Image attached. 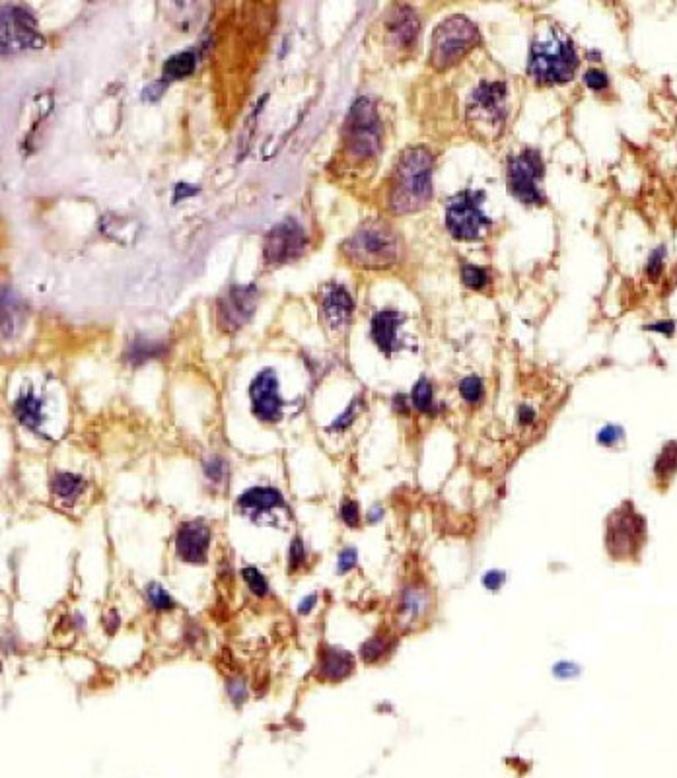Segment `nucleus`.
Masks as SVG:
<instances>
[{
	"label": "nucleus",
	"instance_id": "f257e3e1",
	"mask_svg": "<svg viewBox=\"0 0 677 778\" xmlns=\"http://www.w3.org/2000/svg\"><path fill=\"white\" fill-rule=\"evenodd\" d=\"M434 158L425 146L403 152L393 170L390 209L395 214L417 213L432 197Z\"/></svg>",
	"mask_w": 677,
	"mask_h": 778
},
{
	"label": "nucleus",
	"instance_id": "f03ea898",
	"mask_svg": "<svg viewBox=\"0 0 677 778\" xmlns=\"http://www.w3.org/2000/svg\"><path fill=\"white\" fill-rule=\"evenodd\" d=\"M574 41L561 28L543 24L535 32L528 72L539 84H565L578 71Z\"/></svg>",
	"mask_w": 677,
	"mask_h": 778
},
{
	"label": "nucleus",
	"instance_id": "7ed1b4c3",
	"mask_svg": "<svg viewBox=\"0 0 677 778\" xmlns=\"http://www.w3.org/2000/svg\"><path fill=\"white\" fill-rule=\"evenodd\" d=\"M347 261L362 269H388L399 259V238L380 220L364 222L357 232L343 242Z\"/></svg>",
	"mask_w": 677,
	"mask_h": 778
},
{
	"label": "nucleus",
	"instance_id": "20e7f679",
	"mask_svg": "<svg viewBox=\"0 0 677 778\" xmlns=\"http://www.w3.org/2000/svg\"><path fill=\"white\" fill-rule=\"evenodd\" d=\"M479 41V30L469 18L462 14L450 16L432 34L430 65L438 71H446L458 65Z\"/></svg>",
	"mask_w": 677,
	"mask_h": 778
},
{
	"label": "nucleus",
	"instance_id": "39448f33",
	"mask_svg": "<svg viewBox=\"0 0 677 778\" xmlns=\"http://www.w3.org/2000/svg\"><path fill=\"white\" fill-rule=\"evenodd\" d=\"M382 144V125L376 106L370 98H358L351 107L345 123L347 154L362 162L378 154Z\"/></svg>",
	"mask_w": 677,
	"mask_h": 778
},
{
	"label": "nucleus",
	"instance_id": "423d86ee",
	"mask_svg": "<svg viewBox=\"0 0 677 778\" xmlns=\"http://www.w3.org/2000/svg\"><path fill=\"white\" fill-rule=\"evenodd\" d=\"M485 195L467 189L454 195L446 205V228L456 240H479L491 228V218L483 211Z\"/></svg>",
	"mask_w": 677,
	"mask_h": 778
},
{
	"label": "nucleus",
	"instance_id": "0eeeda50",
	"mask_svg": "<svg viewBox=\"0 0 677 778\" xmlns=\"http://www.w3.org/2000/svg\"><path fill=\"white\" fill-rule=\"evenodd\" d=\"M543 176H545V164L541 154L534 148H524L520 154H514L508 160V168H506L508 191L524 205L545 203V195L539 189Z\"/></svg>",
	"mask_w": 677,
	"mask_h": 778
},
{
	"label": "nucleus",
	"instance_id": "6e6552de",
	"mask_svg": "<svg viewBox=\"0 0 677 778\" xmlns=\"http://www.w3.org/2000/svg\"><path fill=\"white\" fill-rule=\"evenodd\" d=\"M646 537V526L631 502L617 508L607 520L606 543L609 555L617 561L635 559Z\"/></svg>",
	"mask_w": 677,
	"mask_h": 778
},
{
	"label": "nucleus",
	"instance_id": "1a4fd4ad",
	"mask_svg": "<svg viewBox=\"0 0 677 778\" xmlns=\"http://www.w3.org/2000/svg\"><path fill=\"white\" fill-rule=\"evenodd\" d=\"M2 53H18L24 49H37L43 45V37L37 32L34 14L24 6H4L0 18Z\"/></svg>",
	"mask_w": 677,
	"mask_h": 778
},
{
	"label": "nucleus",
	"instance_id": "9d476101",
	"mask_svg": "<svg viewBox=\"0 0 677 778\" xmlns=\"http://www.w3.org/2000/svg\"><path fill=\"white\" fill-rule=\"evenodd\" d=\"M308 246L304 228L294 220L286 218L275 228H271L263 242V257L269 265H285L300 257Z\"/></svg>",
	"mask_w": 677,
	"mask_h": 778
},
{
	"label": "nucleus",
	"instance_id": "9b49d317",
	"mask_svg": "<svg viewBox=\"0 0 677 778\" xmlns=\"http://www.w3.org/2000/svg\"><path fill=\"white\" fill-rule=\"evenodd\" d=\"M257 288L253 284H236L216 302V321L222 331L242 329L255 314Z\"/></svg>",
	"mask_w": 677,
	"mask_h": 778
},
{
	"label": "nucleus",
	"instance_id": "f8f14e48",
	"mask_svg": "<svg viewBox=\"0 0 677 778\" xmlns=\"http://www.w3.org/2000/svg\"><path fill=\"white\" fill-rule=\"evenodd\" d=\"M506 94L508 92L504 82H479V86L471 92L469 98V117L487 129L502 127L506 117Z\"/></svg>",
	"mask_w": 677,
	"mask_h": 778
},
{
	"label": "nucleus",
	"instance_id": "ddd939ff",
	"mask_svg": "<svg viewBox=\"0 0 677 778\" xmlns=\"http://www.w3.org/2000/svg\"><path fill=\"white\" fill-rule=\"evenodd\" d=\"M253 415L263 423H277L283 415V399L279 393V380L273 370H263L255 376L250 386Z\"/></svg>",
	"mask_w": 677,
	"mask_h": 778
},
{
	"label": "nucleus",
	"instance_id": "4468645a",
	"mask_svg": "<svg viewBox=\"0 0 677 778\" xmlns=\"http://www.w3.org/2000/svg\"><path fill=\"white\" fill-rule=\"evenodd\" d=\"M355 312V302L349 290L341 284L329 283L321 290V319L331 331H341L349 325Z\"/></svg>",
	"mask_w": 677,
	"mask_h": 778
},
{
	"label": "nucleus",
	"instance_id": "2eb2a0df",
	"mask_svg": "<svg viewBox=\"0 0 677 778\" xmlns=\"http://www.w3.org/2000/svg\"><path fill=\"white\" fill-rule=\"evenodd\" d=\"M211 545V530L203 522H187L176 535V551L179 559L191 565H203L207 561Z\"/></svg>",
	"mask_w": 677,
	"mask_h": 778
},
{
	"label": "nucleus",
	"instance_id": "dca6fc26",
	"mask_svg": "<svg viewBox=\"0 0 677 778\" xmlns=\"http://www.w3.org/2000/svg\"><path fill=\"white\" fill-rule=\"evenodd\" d=\"M401 325H403V316L397 310H390V308L380 310L372 318L370 337L386 356H392L395 351L401 349V339H399Z\"/></svg>",
	"mask_w": 677,
	"mask_h": 778
},
{
	"label": "nucleus",
	"instance_id": "f3484780",
	"mask_svg": "<svg viewBox=\"0 0 677 778\" xmlns=\"http://www.w3.org/2000/svg\"><path fill=\"white\" fill-rule=\"evenodd\" d=\"M386 26L399 47H411L421 28L417 12L409 6H395L388 16Z\"/></svg>",
	"mask_w": 677,
	"mask_h": 778
},
{
	"label": "nucleus",
	"instance_id": "a211bd4d",
	"mask_svg": "<svg viewBox=\"0 0 677 778\" xmlns=\"http://www.w3.org/2000/svg\"><path fill=\"white\" fill-rule=\"evenodd\" d=\"M355 670L353 656L339 648H323L320 658V675L325 681H341Z\"/></svg>",
	"mask_w": 677,
	"mask_h": 778
},
{
	"label": "nucleus",
	"instance_id": "6ab92c4d",
	"mask_svg": "<svg viewBox=\"0 0 677 778\" xmlns=\"http://www.w3.org/2000/svg\"><path fill=\"white\" fill-rule=\"evenodd\" d=\"M238 506L246 512L257 514V512H267L271 508H283L285 498L273 487H253L244 495L238 496Z\"/></svg>",
	"mask_w": 677,
	"mask_h": 778
},
{
	"label": "nucleus",
	"instance_id": "aec40b11",
	"mask_svg": "<svg viewBox=\"0 0 677 778\" xmlns=\"http://www.w3.org/2000/svg\"><path fill=\"white\" fill-rule=\"evenodd\" d=\"M41 409H43V403L37 399L32 391L22 393L14 403V413L18 417V421L30 430H37L39 425L43 423Z\"/></svg>",
	"mask_w": 677,
	"mask_h": 778
},
{
	"label": "nucleus",
	"instance_id": "412c9836",
	"mask_svg": "<svg viewBox=\"0 0 677 778\" xmlns=\"http://www.w3.org/2000/svg\"><path fill=\"white\" fill-rule=\"evenodd\" d=\"M51 491L53 495L71 504L84 491V481L74 473H57L51 481Z\"/></svg>",
	"mask_w": 677,
	"mask_h": 778
},
{
	"label": "nucleus",
	"instance_id": "4be33fe9",
	"mask_svg": "<svg viewBox=\"0 0 677 778\" xmlns=\"http://www.w3.org/2000/svg\"><path fill=\"white\" fill-rule=\"evenodd\" d=\"M193 71H195V55H193L191 51H183V53H178V55L170 57V59L164 63L162 80H164V82L181 80V78L193 74Z\"/></svg>",
	"mask_w": 677,
	"mask_h": 778
},
{
	"label": "nucleus",
	"instance_id": "5701e85b",
	"mask_svg": "<svg viewBox=\"0 0 677 778\" xmlns=\"http://www.w3.org/2000/svg\"><path fill=\"white\" fill-rule=\"evenodd\" d=\"M166 353V347L162 343H154V341H143V339H137L129 345L125 358L127 362L131 364H143L146 360H152V358H160L162 354Z\"/></svg>",
	"mask_w": 677,
	"mask_h": 778
},
{
	"label": "nucleus",
	"instance_id": "b1692460",
	"mask_svg": "<svg viewBox=\"0 0 677 778\" xmlns=\"http://www.w3.org/2000/svg\"><path fill=\"white\" fill-rule=\"evenodd\" d=\"M411 401H413V407L421 413H430L434 409V395H432V384L428 382L427 378H421L415 386H413V393H411Z\"/></svg>",
	"mask_w": 677,
	"mask_h": 778
},
{
	"label": "nucleus",
	"instance_id": "393cba45",
	"mask_svg": "<svg viewBox=\"0 0 677 778\" xmlns=\"http://www.w3.org/2000/svg\"><path fill=\"white\" fill-rule=\"evenodd\" d=\"M388 637L384 635H376V637L368 638L362 648H360V656L364 662H378L380 658H384V654L388 652Z\"/></svg>",
	"mask_w": 677,
	"mask_h": 778
},
{
	"label": "nucleus",
	"instance_id": "a878e982",
	"mask_svg": "<svg viewBox=\"0 0 677 778\" xmlns=\"http://www.w3.org/2000/svg\"><path fill=\"white\" fill-rule=\"evenodd\" d=\"M462 281L471 290H483L489 284V273L483 267L465 263L462 267Z\"/></svg>",
	"mask_w": 677,
	"mask_h": 778
},
{
	"label": "nucleus",
	"instance_id": "bb28decb",
	"mask_svg": "<svg viewBox=\"0 0 677 778\" xmlns=\"http://www.w3.org/2000/svg\"><path fill=\"white\" fill-rule=\"evenodd\" d=\"M146 598H148L150 605H152L154 609H158V611H168V609H174V607H176V602L172 600V596H170L160 584H156V582H152V584L146 586Z\"/></svg>",
	"mask_w": 677,
	"mask_h": 778
},
{
	"label": "nucleus",
	"instance_id": "cd10ccee",
	"mask_svg": "<svg viewBox=\"0 0 677 778\" xmlns=\"http://www.w3.org/2000/svg\"><path fill=\"white\" fill-rule=\"evenodd\" d=\"M460 393H462V397H464L467 403L475 405L485 395V384H483V380L479 376H467L460 382Z\"/></svg>",
	"mask_w": 677,
	"mask_h": 778
},
{
	"label": "nucleus",
	"instance_id": "c85d7f7f",
	"mask_svg": "<svg viewBox=\"0 0 677 778\" xmlns=\"http://www.w3.org/2000/svg\"><path fill=\"white\" fill-rule=\"evenodd\" d=\"M242 578L246 580V584L250 586L251 592H253L257 598H263V596L269 592V584H267L265 576H263L257 568L246 566V568L242 570Z\"/></svg>",
	"mask_w": 677,
	"mask_h": 778
},
{
	"label": "nucleus",
	"instance_id": "c756f323",
	"mask_svg": "<svg viewBox=\"0 0 677 778\" xmlns=\"http://www.w3.org/2000/svg\"><path fill=\"white\" fill-rule=\"evenodd\" d=\"M427 603V594H423L419 590H409L403 596V609L409 615H421L427 609Z\"/></svg>",
	"mask_w": 677,
	"mask_h": 778
},
{
	"label": "nucleus",
	"instance_id": "7c9ffc66",
	"mask_svg": "<svg viewBox=\"0 0 677 778\" xmlns=\"http://www.w3.org/2000/svg\"><path fill=\"white\" fill-rule=\"evenodd\" d=\"M304 561H306V547H304L302 539L296 537V539L290 543V547H288V570L294 572L296 568H300V566L304 565Z\"/></svg>",
	"mask_w": 677,
	"mask_h": 778
},
{
	"label": "nucleus",
	"instance_id": "2f4dec72",
	"mask_svg": "<svg viewBox=\"0 0 677 778\" xmlns=\"http://www.w3.org/2000/svg\"><path fill=\"white\" fill-rule=\"evenodd\" d=\"M672 450H674V444L672 446H668L666 450H664V454L660 456V460H658V463H656V475H668V473H676L677 471V450L676 454H672Z\"/></svg>",
	"mask_w": 677,
	"mask_h": 778
},
{
	"label": "nucleus",
	"instance_id": "473e14b6",
	"mask_svg": "<svg viewBox=\"0 0 677 778\" xmlns=\"http://www.w3.org/2000/svg\"><path fill=\"white\" fill-rule=\"evenodd\" d=\"M341 520L349 526V528H357L360 524V510H358V504L351 498H345L343 504H341Z\"/></svg>",
	"mask_w": 677,
	"mask_h": 778
},
{
	"label": "nucleus",
	"instance_id": "72a5a7b5",
	"mask_svg": "<svg viewBox=\"0 0 677 778\" xmlns=\"http://www.w3.org/2000/svg\"><path fill=\"white\" fill-rule=\"evenodd\" d=\"M584 82H586V86H588L590 90L600 92V90L607 88V82H609V80H607L606 72L600 71V69H590V71L584 74Z\"/></svg>",
	"mask_w": 677,
	"mask_h": 778
},
{
	"label": "nucleus",
	"instance_id": "f704fd0d",
	"mask_svg": "<svg viewBox=\"0 0 677 778\" xmlns=\"http://www.w3.org/2000/svg\"><path fill=\"white\" fill-rule=\"evenodd\" d=\"M205 475L214 483H220L224 479V475H226V463H224V460L214 456V458L207 461L205 463Z\"/></svg>",
	"mask_w": 677,
	"mask_h": 778
},
{
	"label": "nucleus",
	"instance_id": "c9c22d12",
	"mask_svg": "<svg viewBox=\"0 0 677 778\" xmlns=\"http://www.w3.org/2000/svg\"><path fill=\"white\" fill-rule=\"evenodd\" d=\"M357 549H353V547H347V549H343L341 551V555H339V565H337V572L339 574H345V572H349L353 566L357 565Z\"/></svg>",
	"mask_w": 677,
	"mask_h": 778
},
{
	"label": "nucleus",
	"instance_id": "e433bc0d",
	"mask_svg": "<svg viewBox=\"0 0 677 778\" xmlns=\"http://www.w3.org/2000/svg\"><path fill=\"white\" fill-rule=\"evenodd\" d=\"M357 407H358V401H353L351 405H349V409L333 423V426H331V430H343V428H347V426L351 425L353 423V419H355V415H357Z\"/></svg>",
	"mask_w": 677,
	"mask_h": 778
},
{
	"label": "nucleus",
	"instance_id": "4c0bfd02",
	"mask_svg": "<svg viewBox=\"0 0 677 778\" xmlns=\"http://www.w3.org/2000/svg\"><path fill=\"white\" fill-rule=\"evenodd\" d=\"M483 584H485L491 592H497L500 586L504 584V572H500V570H491V572H487L485 578H483Z\"/></svg>",
	"mask_w": 677,
	"mask_h": 778
},
{
	"label": "nucleus",
	"instance_id": "58836bf2",
	"mask_svg": "<svg viewBox=\"0 0 677 778\" xmlns=\"http://www.w3.org/2000/svg\"><path fill=\"white\" fill-rule=\"evenodd\" d=\"M619 438H621V430H619L617 426H606V428L600 432V436H598L600 444H604V446H613Z\"/></svg>",
	"mask_w": 677,
	"mask_h": 778
},
{
	"label": "nucleus",
	"instance_id": "ea45409f",
	"mask_svg": "<svg viewBox=\"0 0 677 778\" xmlns=\"http://www.w3.org/2000/svg\"><path fill=\"white\" fill-rule=\"evenodd\" d=\"M197 193H199V187L187 185V183H179V185H176V197H174V201L185 199V197H191V195H197Z\"/></svg>",
	"mask_w": 677,
	"mask_h": 778
},
{
	"label": "nucleus",
	"instance_id": "a19ab883",
	"mask_svg": "<svg viewBox=\"0 0 677 778\" xmlns=\"http://www.w3.org/2000/svg\"><path fill=\"white\" fill-rule=\"evenodd\" d=\"M518 421H520V425H532L535 421L534 409L528 407V405H522L520 411H518Z\"/></svg>",
	"mask_w": 677,
	"mask_h": 778
},
{
	"label": "nucleus",
	"instance_id": "79ce46f5",
	"mask_svg": "<svg viewBox=\"0 0 677 778\" xmlns=\"http://www.w3.org/2000/svg\"><path fill=\"white\" fill-rule=\"evenodd\" d=\"M228 693H230V697L236 701V703H242V701H246V689H242V683H230L228 685Z\"/></svg>",
	"mask_w": 677,
	"mask_h": 778
},
{
	"label": "nucleus",
	"instance_id": "37998d69",
	"mask_svg": "<svg viewBox=\"0 0 677 778\" xmlns=\"http://www.w3.org/2000/svg\"><path fill=\"white\" fill-rule=\"evenodd\" d=\"M316 603H318V594H310V596H306V598L302 600V603L298 605V613H300V615H306V613H310V611L316 607Z\"/></svg>",
	"mask_w": 677,
	"mask_h": 778
},
{
	"label": "nucleus",
	"instance_id": "c03bdc74",
	"mask_svg": "<svg viewBox=\"0 0 677 778\" xmlns=\"http://www.w3.org/2000/svg\"><path fill=\"white\" fill-rule=\"evenodd\" d=\"M576 672H578V668L572 666L569 662H563V664H559V666L555 668V675H557V677H572V675H576Z\"/></svg>",
	"mask_w": 677,
	"mask_h": 778
},
{
	"label": "nucleus",
	"instance_id": "a18cd8bd",
	"mask_svg": "<svg viewBox=\"0 0 677 778\" xmlns=\"http://www.w3.org/2000/svg\"><path fill=\"white\" fill-rule=\"evenodd\" d=\"M119 623H121V621H119V615H117L115 611H109V615H107L106 619L107 633H109V635H113V633L117 631Z\"/></svg>",
	"mask_w": 677,
	"mask_h": 778
},
{
	"label": "nucleus",
	"instance_id": "49530a36",
	"mask_svg": "<svg viewBox=\"0 0 677 778\" xmlns=\"http://www.w3.org/2000/svg\"><path fill=\"white\" fill-rule=\"evenodd\" d=\"M384 516V510L380 508V506H376V508H372L370 510V514H368V518H370V522H378L380 518Z\"/></svg>",
	"mask_w": 677,
	"mask_h": 778
},
{
	"label": "nucleus",
	"instance_id": "de8ad7c7",
	"mask_svg": "<svg viewBox=\"0 0 677 778\" xmlns=\"http://www.w3.org/2000/svg\"><path fill=\"white\" fill-rule=\"evenodd\" d=\"M395 409H397V411H403V413L407 411V407H405V397H403V395H397V397H395Z\"/></svg>",
	"mask_w": 677,
	"mask_h": 778
}]
</instances>
